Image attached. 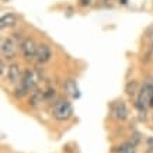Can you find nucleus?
<instances>
[{
	"label": "nucleus",
	"instance_id": "obj_1",
	"mask_svg": "<svg viewBox=\"0 0 153 153\" xmlns=\"http://www.w3.org/2000/svg\"><path fill=\"white\" fill-rule=\"evenodd\" d=\"M73 115V107L68 100H59L53 105V117L58 121H68Z\"/></svg>",
	"mask_w": 153,
	"mask_h": 153
},
{
	"label": "nucleus",
	"instance_id": "obj_2",
	"mask_svg": "<svg viewBox=\"0 0 153 153\" xmlns=\"http://www.w3.org/2000/svg\"><path fill=\"white\" fill-rule=\"evenodd\" d=\"M23 41H19L16 38H6L1 42V55L6 59H13L17 55L19 51V45H21Z\"/></svg>",
	"mask_w": 153,
	"mask_h": 153
},
{
	"label": "nucleus",
	"instance_id": "obj_3",
	"mask_svg": "<svg viewBox=\"0 0 153 153\" xmlns=\"http://www.w3.org/2000/svg\"><path fill=\"white\" fill-rule=\"evenodd\" d=\"M39 77H41V72H39V69H37V68H35V69H27L25 72H24L21 84L24 86V88H25L27 91H31V90L35 88Z\"/></svg>",
	"mask_w": 153,
	"mask_h": 153
},
{
	"label": "nucleus",
	"instance_id": "obj_4",
	"mask_svg": "<svg viewBox=\"0 0 153 153\" xmlns=\"http://www.w3.org/2000/svg\"><path fill=\"white\" fill-rule=\"evenodd\" d=\"M21 52H23L24 58L27 60H33L37 58V48L38 45H35V42L33 41V39H30V38H25V39H23V42H21Z\"/></svg>",
	"mask_w": 153,
	"mask_h": 153
},
{
	"label": "nucleus",
	"instance_id": "obj_5",
	"mask_svg": "<svg viewBox=\"0 0 153 153\" xmlns=\"http://www.w3.org/2000/svg\"><path fill=\"white\" fill-rule=\"evenodd\" d=\"M112 117L115 120H120V121H124L128 117V107L124 101H117L112 104Z\"/></svg>",
	"mask_w": 153,
	"mask_h": 153
},
{
	"label": "nucleus",
	"instance_id": "obj_6",
	"mask_svg": "<svg viewBox=\"0 0 153 153\" xmlns=\"http://www.w3.org/2000/svg\"><path fill=\"white\" fill-rule=\"evenodd\" d=\"M52 56V52H51V48L49 45L47 44H39L37 48V60L39 63H47L48 60L51 59Z\"/></svg>",
	"mask_w": 153,
	"mask_h": 153
},
{
	"label": "nucleus",
	"instance_id": "obj_7",
	"mask_svg": "<svg viewBox=\"0 0 153 153\" xmlns=\"http://www.w3.org/2000/svg\"><path fill=\"white\" fill-rule=\"evenodd\" d=\"M65 90H66V93L69 94L70 97H73V98H79V97H80L79 87H77V84H76V82H74L73 79L66 80V83H65Z\"/></svg>",
	"mask_w": 153,
	"mask_h": 153
},
{
	"label": "nucleus",
	"instance_id": "obj_8",
	"mask_svg": "<svg viewBox=\"0 0 153 153\" xmlns=\"http://www.w3.org/2000/svg\"><path fill=\"white\" fill-rule=\"evenodd\" d=\"M7 79L10 80V83L16 84L20 80V66L17 63L9 66V72H7Z\"/></svg>",
	"mask_w": 153,
	"mask_h": 153
},
{
	"label": "nucleus",
	"instance_id": "obj_9",
	"mask_svg": "<svg viewBox=\"0 0 153 153\" xmlns=\"http://www.w3.org/2000/svg\"><path fill=\"white\" fill-rule=\"evenodd\" d=\"M16 23H17V17H16L13 13H7L1 17V20H0V27L1 28L13 27Z\"/></svg>",
	"mask_w": 153,
	"mask_h": 153
},
{
	"label": "nucleus",
	"instance_id": "obj_10",
	"mask_svg": "<svg viewBox=\"0 0 153 153\" xmlns=\"http://www.w3.org/2000/svg\"><path fill=\"white\" fill-rule=\"evenodd\" d=\"M45 98V93L41 91V90H34L31 97H30V105L37 107L39 102H42V100Z\"/></svg>",
	"mask_w": 153,
	"mask_h": 153
},
{
	"label": "nucleus",
	"instance_id": "obj_11",
	"mask_svg": "<svg viewBox=\"0 0 153 153\" xmlns=\"http://www.w3.org/2000/svg\"><path fill=\"white\" fill-rule=\"evenodd\" d=\"M136 88H138V83H136L135 80H132V82H129V83L126 84L125 90L129 96H135V94H136Z\"/></svg>",
	"mask_w": 153,
	"mask_h": 153
},
{
	"label": "nucleus",
	"instance_id": "obj_12",
	"mask_svg": "<svg viewBox=\"0 0 153 153\" xmlns=\"http://www.w3.org/2000/svg\"><path fill=\"white\" fill-rule=\"evenodd\" d=\"M120 153H135V146L131 143H124L120 149Z\"/></svg>",
	"mask_w": 153,
	"mask_h": 153
},
{
	"label": "nucleus",
	"instance_id": "obj_13",
	"mask_svg": "<svg viewBox=\"0 0 153 153\" xmlns=\"http://www.w3.org/2000/svg\"><path fill=\"white\" fill-rule=\"evenodd\" d=\"M152 55H153V42L146 48V52H145V55H143V62H149Z\"/></svg>",
	"mask_w": 153,
	"mask_h": 153
},
{
	"label": "nucleus",
	"instance_id": "obj_14",
	"mask_svg": "<svg viewBox=\"0 0 153 153\" xmlns=\"http://www.w3.org/2000/svg\"><path fill=\"white\" fill-rule=\"evenodd\" d=\"M139 142H140V135L138 134V132H135V134L131 135V139H129V142H128V143H131L132 146H136Z\"/></svg>",
	"mask_w": 153,
	"mask_h": 153
},
{
	"label": "nucleus",
	"instance_id": "obj_15",
	"mask_svg": "<svg viewBox=\"0 0 153 153\" xmlns=\"http://www.w3.org/2000/svg\"><path fill=\"white\" fill-rule=\"evenodd\" d=\"M146 146H148V149H149V153H153V138H148Z\"/></svg>",
	"mask_w": 153,
	"mask_h": 153
},
{
	"label": "nucleus",
	"instance_id": "obj_16",
	"mask_svg": "<svg viewBox=\"0 0 153 153\" xmlns=\"http://www.w3.org/2000/svg\"><path fill=\"white\" fill-rule=\"evenodd\" d=\"M80 1V4L82 6H88L90 3H91V0H79Z\"/></svg>",
	"mask_w": 153,
	"mask_h": 153
}]
</instances>
